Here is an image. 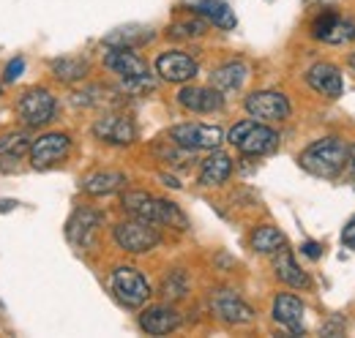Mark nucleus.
<instances>
[{"label":"nucleus","mask_w":355,"mask_h":338,"mask_svg":"<svg viewBox=\"0 0 355 338\" xmlns=\"http://www.w3.org/2000/svg\"><path fill=\"white\" fill-rule=\"evenodd\" d=\"M350 159V148L336 139V136H325V139H317L311 142L309 148L298 156V164L301 169H306L314 177H325V180H334L342 175L345 161Z\"/></svg>","instance_id":"f257e3e1"},{"label":"nucleus","mask_w":355,"mask_h":338,"mask_svg":"<svg viewBox=\"0 0 355 338\" xmlns=\"http://www.w3.org/2000/svg\"><path fill=\"white\" fill-rule=\"evenodd\" d=\"M104 69L112 71L118 80H121V87L126 93H145V90H153L156 82L148 71V63L134 55L132 49H123V46H110V52L104 55Z\"/></svg>","instance_id":"f03ea898"},{"label":"nucleus","mask_w":355,"mask_h":338,"mask_svg":"<svg viewBox=\"0 0 355 338\" xmlns=\"http://www.w3.org/2000/svg\"><path fill=\"white\" fill-rule=\"evenodd\" d=\"M227 142L235 145L243 156H268L279 148V131L260 121H241L230 128Z\"/></svg>","instance_id":"7ed1b4c3"},{"label":"nucleus","mask_w":355,"mask_h":338,"mask_svg":"<svg viewBox=\"0 0 355 338\" xmlns=\"http://www.w3.org/2000/svg\"><path fill=\"white\" fill-rule=\"evenodd\" d=\"M58 98L46 87H31L17 98V115L28 128H42L55 121Z\"/></svg>","instance_id":"20e7f679"},{"label":"nucleus","mask_w":355,"mask_h":338,"mask_svg":"<svg viewBox=\"0 0 355 338\" xmlns=\"http://www.w3.org/2000/svg\"><path fill=\"white\" fill-rule=\"evenodd\" d=\"M112 238L115 243L129 254H145L150 249H156L162 243V235L156 229V224H148L142 218H132V221H123L112 229Z\"/></svg>","instance_id":"39448f33"},{"label":"nucleus","mask_w":355,"mask_h":338,"mask_svg":"<svg viewBox=\"0 0 355 338\" xmlns=\"http://www.w3.org/2000/svg\"><path fill=\"white\" fill-rule=\"evenodd\" d=\"M110 287H112V295L129 308H142L150 297V287H148L145 276L137 267H126V265L112 270Z\"/></svg>","instance_id":"423d86ee"},{"label":"nucleus","mask_w":355,"mask_h":338,"mask_svg":"<svg viewBox=\"0 0 355 338\" xmlns=\"http://www.w3.org/2000/svg\"><path fill=\"white\" fill-rule=\"evenodd\" d=\"M243 107H246L249 118H254L260 123H282L290 118V101L279 90H254L246 96Z\"/></svg>","instance_id":"0eeeda50"},{"label":"nucleus","mask_w":355,"mask_h":338,"mask_svg":"<svg viewBox=\"0 0 355 338\" xmlns=\"http://www.w3.org/2000/svg\"><path fill=\"white\" fill-rule=\"evenodd\" d=\"M170 139L183 150H216L224 142V131L205 123H180L170 128Z\"/></svg>","instance_id":"6e6552de"},{"label":"nucleus","mask_w":355,"mask_h":338,"mask_svg":"<svg viewBox=\"0 0 355 338\" xmlns=\"http://www.w3.org/2000/svg\"><path fill=\"white\" fill-rule=\"evenodd\" d=\"M69 153H71V139H69V134L52 131V134H42L39 139H33L28 156H31V167L49 169L52 164H60Z\"/></svg>","instance_id":"1a4fd4ad"},{"label":"nucleus","mask_w":355,"mask_h":338,"mask_svg":"<svg viewBox=\"0 0 355 338\" xmlns=\"http://www.w3.org/2000/svg\"><path fill=\"white\" fill-rule=\"evenodd\" d=\"M211 311L224 325H249L254 319V311L249 303H243L232 290H216L211 295Z\"/></svg>","instance_id":"9d476101"},{"label":"nucleus","mask_w":355,"mask_h":338,"mask_svg":"<svg viewBox=\"0 0 355 338\" xmlns=\"http://www.w3.org/2000/svg\"><path fill=\"white\" fill-rule=\"evenodd\" d=\"M156 74L164 80V82H189V80H194L197 77V60L191 57V55H186V52H162L159 57H156Z\"/></svg>","instance_id":"9b49d317"},{"label":"nucleus","mask_w":355,"mask_h":338,"mask_svg":"<svg viewBox=\"0 0 355 338\" xmlns=\"http://www.w3.org/2000/svg\"><path fill=\"white\" fill-rule=\"evenodd\" d=\"M311 33H314V39H320L325 44H347L355 39V22L353 19H342L339 14L328 11V14L314 19Z\"/></svg>","instance_id":"f8f14e48"},{"label":"nucleus","mask_w":355,"mask_h":338,"mask_svg":"<svg viewBox=\"0 0 355 338\" xmlns=\"http://www.w3.org/2000/svg\"><path fill=\"white\" fill-rule=\"evenodd\" d=\"M178 104L189 112H219L224 107V93L216 87H194L186 84L178 93Z\"/></svg>","instance_id":"ddd939ff"},{"label":"nucleus","mask_w":355,"mask_h":338,"mask_svg":"<svg viewBox=\"0 0 355 338\" xmlns=\"http://www.w3.org/2000/svg\"><path fill=\"white\" fill-rule=\"evenodd\" d=\"M93 134L110 145H132L137 139V126L126 115H104L93 123Z\"/></svg>","instance_id":"4468645a"},{"label":"nucleus","mask_w":355,"mask_h":338,"mask_svg":"<svg viewBox=\"0 0 355 338\" xmlns=\"http://www.w3.org/2000/svg\"><path fill=\"white\" fill-rule=\"evenodd\" d=\"M101 213L90 211V208H80V211H74V215L69 218V226H66V238L77 246V249H88L90 240H93V235L98 232V226H101Z\"/></svg>","instance_id":"2eb2a0df"},{"label":"nucleus","mask_w":355,"mask_h":338,"mask_svg":"<svg viewBox=\"0 0 355 338\" xmlns=\"http://www.w3.org/2000/svg\"><path fill=\"white\" fill-rule=\"evenodd\" d=\"M306 82L314 93L325 96V98H339L345 82H342V74L334 63H314L309 71H306Z\"/></svg>","instance_id":"dca6fc26"},{"label":"nucleus","mask_w":355,"mask_h":338,"mask_svg":"<svg viewBox=\"0 0 355 338\" xmlns=\"http://www.w3.org/2000/svg\"><path fill=\"white\" fill-rule=\"evenodd\" d=\"M273 319L282 328H287L290 333L304 336V303H301V297L287 295V292L276 295V300H273Z\"/></svg>","instance_id":"f3484780"},{"label":"nucleus","mask_w":355,"mask_h":338,"mask_svg":"<svg viewBox=\"0 0 355 338\" xmlns=\"http://www.w3.org/2000/svg\"><path fill=\"white\" fill-rule=\"evenodd\" d=\"M139 328L148 336H167L180 328V314L170 305H153L139 314Z\"/></svg>","instance_id":"a211bd4d"},{"label":"nucleus","mask_w":355,"mask_h":338,"mask_svg":"<svg viewBox=\"0 0 355 338\" xmlns=\"http://www.w3.org/2000/svg\"><path fill=\"white\" fill-rule=\"evenodd\" d=\"M273 273H276V278L282 284H287L293 290H309L311 287V278L306 276V270L298 267V262L293 259V254H290L287 246L279 249L276 256H273Z\"/></svg>","instance_id":"6ab92c4d"},{"label":"nucleus","mask_w":355,"mask_h":338,"mask_svg":"<svg viewBox=\"0 0 355 338\" xmlns=\"http://www.w3.org/2000/svg\"><path fill=\"white\" fill-rule=\"evenodd\" d=\"M31 134L28 131H8L0 136V169H17V161H22L31 153Z\"/></svg>","instance_id":"aec40b11"},{"label":"nucleus","mask_w":355,"mask_h":338,"mask_svg":"<svg viewBox=\"0 0 355 338\" xmlns=\"http://www.w3.org/2000/svg\"><path fill=\"white\" fill-rule=\"evenodd\" d=\"M121 205L132 218H142V221L159 226V199L150 197L148 191H126L121 197Z\"/></svg>","instance_id":"412c9836"},{"label":"nucleus","mask_w":355,"mask_h":338,"mask_svg":"<svg viewBox=\"0 0 355 338\" xmlns=\"http://www.w3.org/2000/svg\"><path fill=\"white\" fill-rule=\"evenodd\" d=\"M232 175V159L224 153V150H211V156L202 161V167H200V183L202 186H208V188H214V186H222L227 183V177Z\"/></svg>","instance_id":"4be33fe9"},{"label":"nucleus","mask_w":355,"mask_h":338,"mask_svg":"<svg viewBox=\"0 0 355 338\" xmlns=\"http://www.w3.org/2000/svg\"><path fill=\"white\" fill-rule=\"evenodd\" d=\"M191 11H194L197 17H202L205 22L222 28V30H232V28L238 25L232 8H230L224 0H197V3L191 6Z\"/></svg>","instance_id":"5701e85b"},{"label":"nucleus","mask_w":355,"mask_h":338,"mask_svg":"<svg viewBox=\"0 0 355 338\" xmlns=\"http://www.w3.org/2000/svg\"><path fill=\"white\" fill-rule=\"evenodd\" d=\"M246 77H249V66L243 60H230V63L219 66L211 74V87H216L222 93H230V90H238L241 84L246 82Z\"/></svg>","instance_id":"b1692460"},{"label":"nucleus","mask_w":355,"mask_h":338,"mask_svg":"<svg viewBox=\"0 0 355 338\" xmlns=\"http://www.w3.org/2000/svg\"><path fill=\"white\" fill-rule=\"evenodd\" d=\"M126 186V175L123 172H96L88 175L83 180V191L90 197H107V194H115Z\"/></svg>","instance_id":"393cba45"},{"label":"nucleus","mask_w":355,"mask_h":338,"mask_svg":"<svg viewBox=\"0 0 355 338\" xmlns=\"http://www.w3.org/2000/svg\"><path fill=\"white\" fill-rule=\"evenodd\" d=\"M52 74H55L58 82L74 84V82H83L88 77L90 66L88 60H83V57H58L52 63Z\"/></svg>","instance_id":"a878e982"},{"label":"nucleus","mask_w":355,"mask_h":338,"mask_svg":"<svg viewBox=\"0 0 355 338\" xmlns=\"http://www.w3.org/2000/svg\"><path fill=\"white\" fill-rule=\"evenodd\" d=\"M153 39V30L150 28H142V25H126V28H115L104 44L107 46H123V49H132L139 44H148Z\"/></svg>","instance_id":"bb28decb"},{"label":"nucleus","mask_w":355,"mask_h":338,"mask_svg":"<svg viewBox=\"0 0 355 338\" xmlns=\"http://www.w3.org/2000/svg\"><path fill=\"white\" fill-rule=\"evenodd\" d=\"M284 246H287L284 232H279L270 224H263V226H257L252 232V249L257 254H276L279 249H284Z\"/></svg>","instance_id":"cd10ccee"},{"label":"nucleus","mask_w":355,"mask_h":338,"mask_svg":"<svg viewBox=\"0 0 355 338\" xmlns=\"http://www.w3.org/2000/svg\"><path fill=\"white\" fill-rule=\"evenodd\" d=\"M159 226H173L178 232L189 229V218L183 215V211L170 199H159Z\"/></svg>","instance_id":"c85d7f7f"},{"label":"nucleus","mask_w":355,"mask_h":338,"mask_svg":"<svg viewBox=\"0 0 355 338\" xmlns=\"http://www.w3.org/2000/svg\"><path fill=\"white\" fill-rule=\"evenodd\" d=\"M208 30V22L200 17V19H189V22H178L170 28V36L173 39H197Z\"/></svg>","instance_id":"c756f323"},{"label":"nucleus","mask_w":355,"mask_h":338,"mask_svg":"<svg viewBox=\"0 0 355 338\" xmlns=\"http://www.w3.org/2000/svg\"><path fill=\"white\" fill-rule=\"evenodd\" d=\"M186 290H189V281H186V273H183V270H175V273H170V276L164 278V287H162V295L167 297V300H180V297L186 295Z\"/></svg>","instance_id":"7c9ffc66"},{"label":"nucleus","mask_w":355,"mask_h":338,"mask_svg":"<svg viewBox=\"0 0 355 338\" xmlns=\"http://www.w3.org/2000/svg\"><path fill=\"white\" fill-rule=\"evenodd\" d=\"M22 71H25V60L22 57H14L8 66H6V71H3V80L11 84V82H17L19 77H22Z\"/></svg>","instance_id":"2f4dec72"},{"label":"nucleus","mask_w":355,"mask_h":338,"mask_svg":"<svg viewBox=\"0 0 355 338\" xmlns=\"http://www.w3.org/2000/svg\"><path fill=\"white\" fill-rule=\"evenodd\" d=\"M342 243L355 251V215L345 224V229H342Z\"/></svg>","instance_id":"473e14b6"},{"label":"nucleus","mask_w":355,"mask_h":338,"mask_svg":"<svg viewBox=\"0 0 355 338\" xmlns=\"http://www.w3.org/2000/svg\"><path fill=\"white\" fill-rule=\"evenodd\" d=\"M301 251L306 254V256H309V259H320V254H322V249H320V246H317V243H311V240H306V243H304V246H301Z\"/></svg>","instance_id":"72a5a7b5"},{"label":"nucleus","mask_w":355,"mask_h":338,"mask_svg":"<svg viewBox=\"0 0 355 338\" xmlns=\"http://www.w3.org/2000/svg\"><path fill=\"white\" fill-rule=\"evenodd\" d=\"M347 161H350V175H353V180H355V145L350 148V159H347Z\"/></svg>","instance_id":"f704fd0d"},{"label":"nucleus","mask_w":355,"mask_h":338,"mask_svg":"<svg viewBox=\"0 0 355 338\" xmlns=\"http://www.w3.org/2000/svg\"><path fill=\"white\" fill-rule=\"evenodd\" d=\"M14 208H17V202H11V199H8V202H0V213H3V211H14Z\"/></svg>","instance_id":"c9c22d12"},{"label":"nucleus","mask_w":355,"mask_h":338,"mask_svg":"<svg viewBox=\"0 0 355 338\" xmlns=\"http://www.w3.org/2000/svg\"><path fill=\"white\" fill-rule=\"evenodd\" d=\"M350 66L355 69V52H353V57H350Z\"/></svg>","instance_id":"e433bc0d"}]
</instances>
